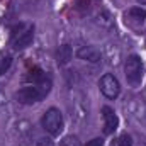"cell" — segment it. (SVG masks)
Here are the masks:
<instances>
[{"instance_id":"8","label":"cell","mask_w":146,"mask_h":146,"mask_svg":"<svg viewBox=\"0 0 146 146\" xmlns=\"http://www.w3.org/2000/svg\"><path fill=\"white\" fill-rule=\"evenodd\" d=\"M73 58V49L70 44H61V46H58V49H56V63L60 65V66H65V65H68L70 61H72Z\"/></svg>"},{"instance_id":"4","label":"cell","mask_w":146,"mask_h":146,"mask_svg":"<svg viewBox=\"0 0 146 146\" xmlns=\"http://www.w3.org/2000/svg\"><path fill=\"white\" fill-rule=\"evenodd\" d=\"M99 88H100V92L104 94V97H107L109 100L117 99L119 94H121V83H119V80H117L112 73H106V75L100 76V80H99Z\"/></svg>"},{"instance_id":"6","label":"cell","mask_w":146,"mask_h":146,"mask_svg":"<svg viewBox=\"0 0 146 146\" xmlns=\"http://www.w3.org/2000/svg\"><path fill=\"white\" fill-rule=\"evenodd\" d=\"M102 119H104V134H112L117 126H119V117L117 114L114 112L112 107L109 106H104L102 107Z\"/></svg>"},{"instance_id":"11","label":"cell","mask_w":146,"mask_h":146,"mask_svg":"<svg viewBox=\"0 0 146 146\" xmlns=\"http://www.w3.org/2000/svg\"><path fill=\"white\" fill-rule=\"evenodd\" d=\"M117 146H133V138H131L127 133L121 134L119 139H117Z\"/></svg>"},{"instance_id":"1","label":"cell","mask_w":146,"mask_h":146,"mask_svg":"<svg viewBox=\"0 0 146 146\" xmlns=\"http://www.w3.org/2000/svg\"><path fill=\"white\" fill-rule=\"evenodd\" d=\"M124 73H126V80H127L129 85H133V87L141 85L143 75H145V66H143V61L138 54H129L126 58Z\"/></svg>"},{"instance_id":"9","label":"cell","mask_w":146,"mask_h":146,"mask_svg":"<svg viewBox=\"0 0 146 146\" xmlns=\"http://www.w3.org/2000/svg\"><path fill=\"white\" fill-rule=\"evenodd\" d=\"M126 17H127L129 21L136 22V24H143L145 19H146V10L143 7H133V9H129V10L126 12Z\"/></svg>"},{"instance_id":"5","label":"cell","mask_w":146,"mask_h":146,"mask_svg":"<svg viewBox=\"0 0 146 146\" xmlns=\"http://www.w3.org/2000/svg\"><path fill=\"white\" fill-rule=\"evenodd\" d=\"M34 39V26H19V31H15L12 34V46L15 49H24L27 46H31Z\"/></svg>"},{"instance_id":"2","label":"cell","mask_w":146,"mask_h":146,"mask_svg":"<svg viewBox=\"0 0 146 146\" xmlns=\"http://www.w3.org/2000/svg\"><path fill=\"white\" fill-rule=\"evenodd\" d=\"M41 126L46 133H49L51 136H58L61 131H63V114L61 110L56 109V107H49V109L44 112L42 119H41Z\"/></svg>"},{"instance_id":"13","label":"cell","mask_w":146,"mask_h":146,"mask_svg":"<svg viewBox=\"0 0 146 146\" xmlns=\"http://www.w3.org/2000/svg\"><path fill=\"white\" fill-rule=\"evenodd\" d=\"M36 146H54L49 138H39L36 141Z\"/></svg>"},{"instance_id":"7","label":"cell","mask_w":146,"mask_h":146,"mask_svg":"<svg viewBox=\"0 0 146 146\" xmlns=\"http://www.w3.org/2000/svg\"><path fill=\"white\" fill-rule=\"evenodd\" d=\"M76 56L83 61H88V63H99L102 60V54L95 46H82L76 51Z\"/></svg>"},{"instance_id":"10","label":"cell","mask_w":146,"mask_h":146,"mask_svg":"<svg viewBox=\"0 0 146 146\" xmlns=\"http://www.w3.org/2000/svg\"><path fill=\"white\" fill-rule=\"evenodd\" d=\"M12 66V56L5 51H0V76Z\"/></svg>"},{"instance_id":"3","label":"cell","mask_w":146,"mask_h":146,"mask_svg":"<svg viewBox=\"0 0 146 146\" xmlns=\"http://www.w3.org/2000/svg\"><path fill=\"white\" fill-rule=\"evenodd\" d=\"M48 95V92L37 85H27V87H22L15 92V100L19 104H24V106H31V104H36L39 100H42L44 97Z\"/></svg>"},{"instance_id":"14","label":"cell","mask_w":146,"mask_h":146,"mask_svg":"<svg viewBox=\"0 0 146 146\" xmlns=\"http://www.w3.org/2000/svg\"><path fill=\"white\" fill-rule=\"evenodd\" d=\"M85 146H104V139L102 138H94V139H90Z\"/></svg>"},{"instance_id":"12","label":"cell","mask_w":146,"mask_h":146,"mask_svg":"<svg viewBox=\"0 0 146 146\" xmlns=\"http://www.w3.org/2000/svg\"><path fill=\"white\" fill-rule=\"evenodd\" d=\"M61 146H82V145H80L76 136H65L63 141H61Z\"/></svg>"}]
</instances>
